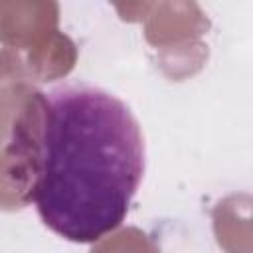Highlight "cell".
Segmentation results:
<instances>
[{
	"label": "cell",
	"instance_id": "1",
	"mask_svg": "<svg viewBox=\"0 0 253 253\" xmlns=\"http://www.w3.org/2000/svg\"><path fill=\"white\" fill-rule=\"evenodd\" d=\"M42 140L32 200L59 237L93 243L117 229L144 174V142L130 109L85 83L40 93Z\"/></svg>",
	"mask_w": 253,
	"mask_h": 253
}]
</instances>
